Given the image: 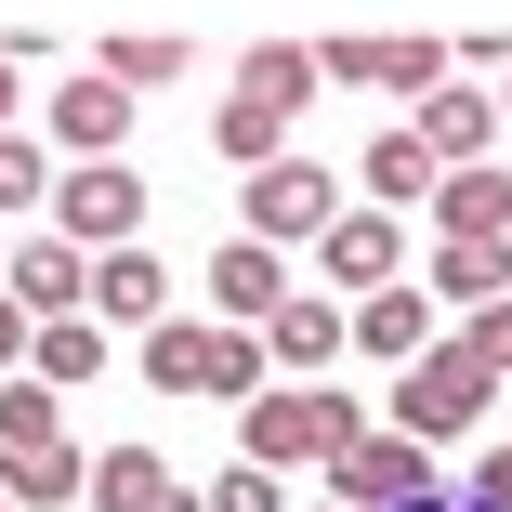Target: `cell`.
Masks as SVG:
<instances>
[{
	"instance_id": "6da1fadb",
	"label": "cell",
	"mask_w": 512,
	"mask_h": 512,
	"mask_svg": "<svg viewBox=\"0 0 512 512\" xmlns=\"http://www.w3.org/2000/svg\"><path fill=\"white\" fill-rule=\"evenodd\" d=\"M355 434H368V407H355L342 381H276V394L237 407V460H250V473H302V460L329 473Z\"/></svg>"
},
{
	"instance_id": "7a4b0ae2",
	"label": "cell",
	"mask_w": 512,
	"mask_h": 512,
	"mask_svg": "<svg viewBox=\"0 0 512 512\" xmlns=\"http://www.w3.org/2000/svg\"><path fill=\"white\" fill-rule=\"evenodd\" d=\"M473 421H499V381H486L460 342H434L421 368H394V407H381V434H407V447H460Z\"/></svg>"
},
{
	"instance_id": "3957f363",
	"label": "cell",
	"mask_w": 512,
	"mask_h": 512,
	"mask_svg": "<svg viewBox=\"0 0 512 512\" xmlns=\"http://www.w3.org/2000/svg\"><path fill=\"white\" fill-rule=\"evenodd\" d=\"M329 224H342V171L329 158H276V171L237 184V237H263V250H316Z\"/></svg>"
},
{
	"instance_id": "277c9868",
	"label": "cell",
	"mask_w": 512,
	"mask_h": 512,
	"mask_svg": "<svg viewBox=\"0 0 512 512\" xmlns=\"http://www.w3.org/2000/svg\"><path fill=\"white\" fill-rule=\"evenodd\" d=\"M53 237H79L92 263H106V250H145V171H132V158L66 171V184H53Z\"/></svg>"
},
{
	"instance_id": "5b68a950",
	"label": "cell",
	"mask_w": 512,
	"mask_h": 512,
	"mask_svg": "<svg viewBox=\"0 0 512 512\" xmlns=\"http://www.w3.org/2000/svg\"><path fill=\"white\" fill-rule=\"evenodd\" d=\"M329 499H342V512H421V499H434V447H407V434L368 421V434L329 460Z\"/></svg>"
},
{
	"instance_id": "8992f818",
	"label": "cell",
	"mask_w": 512,
	"mask_h": 512,
	"mask_svg": "<svg viewBox=\"0 0 512 512\" xmlns=\"http://www.w3.org/2000/svg\"><path fill=\"white\" fill-rule=\"evenodd\" d=\"M0 289H14L40 329H53V316H92V250H79V237H53V224H27V237H14V263H0Z\"/></svg>"
},
{
	"instance_id": "52a82bcc",
	"label": "cell",
	"mask_w": 512,
	"mask_h": 512,
	"mask_svg": "<svg viewBox=\"0 0 512 512\" xmlns=\"http://www.w3.org/2000/svg\"><path fill=\"white\" fill-rule=\"evenodd\" d=\"M40 119H53V145H66V171H92V158H132V92H119L106 66H79V79L53 92Z\"/></svg>"
},
{
	"instance_id": "ba28073f",
	"label": "cell",
	"mask_w": 512,
	"mask_h": 512,
	"mask_svg": "<svg viewBox=\"0 0 512 512\" xmlns=\"http://www.w3.org/2000/svg\"><path fill=\"white\" fill-rule=\"evenodd\" d=\"M394 263H407V224H394V211H342V224L316 237L329 302H381V289H394Z\"/></svg>"
},
{
	"instance_id": "9c48e42d",
	"label": "cell",
	"mask_w": 512,
	"mask_h": 512,
	"mask_svg": "<svg viewBox=\"0 0 512 512\" xmlns=\"http://www.w3.org/2000/svg\"><path fill=\"white\" fill-rule=\"evenodd\" d=\"M342 92H394V106H421V92H447V53L434 40H329L316 53Z\"/></svg>"
},
{
	"instance_id": "30bf717a",
	"label": "cell",
	"mask_w": 512,
	"mask_h": 512,
	"mask_svg": "<svg viewBox=\"0 0 512 512\" xmlns=\"http://www.w3.org/2000/svg\"><path fill=\"white\" fill-rule=\"evenodd\" d=\"M342 342H355V302H329V289H289L276 316H263V355H276L289 381H329Z\"/></svg>"
},
{
	"instance_id": "8fae6325",
	"label": "cell",
	"mask_w": 512,
	"mask_h": 512,
	"mask_svg": "<svg viewBox=\"0 0 512 512\" xmlns=\"http://www.w3.org/2000/svg\"><path fill=\"white\" fill-rule=\"evenodd\" d=\"M407 132H421L447 171H473V158L499 145V92H486V79H447V92H421V106H407Z\"/></svg>"
},
{
	"instance_id": "7c38bea8",
	"label": "cell",
	"mask_w": 512,
	"mask_h": 512,
	"mask_svg": "<svg viewBox=\"0 0 512 512\" xmlns=\"http://www.w3.org/2000/svg\"><path fill=\"white\" fill-rule=\"evenodd\" d=\"M276 302H289V250H263V237H224V250H211V316H224V329H263Z\"/></svg>"
},
{
	"instance_id": "4fadbf2b",
	"label": "cell",
	"mask_w": 512,
	"mask_h": 512,
	"mask_svg": "<svg viewBox=\"0 0 512 512\" xmlns=\"http://www.w3.org/2000/svg\"><path fill=\"white\" fill-rule=\"evenodd\" d=\"M512 302V237H434V316H486Z\"/></svg>"
},
{
	"instance_id": "5bb4252c",
	"label": "cell",
	"mask_w": 512,
	"mask_h": 512,
	"mask_svg": "<svg viewBox=\"0 0 512 512\" xmlns=\"http://www.w3.org/2000/svg\"><path fill=\"white\" fill-rule=\"evenodd\" d=\"M0 499H14V512H66V499H92V447H79V434L14 447V460H0Z\"/></svg>"
},
{
	"instance_id": "9a60e30c",
	"label": "cell",
	"mask_w": 512,
	"mask_h": 512,
	"mask_svg": "<svg viewBox=\"0 0 512 512\" xmlns=\"http://www.w3.org/2000/svg\"><path fill=\"white\" fill-rule=\"evenodd\" d=\"M355 355H381V368H421L434 355V289H381V302H355Z\"/></svg>"
},
{
	"instance_id": "2e32d148",
	"label": "cell",
	"mask_w": 512,
	"mask_h": 512,
	"mask_svg": "<svg viewBox=\"0 0 512 512\" xmlns=\"http://www.w3.org/2000/svg\"><path fill=\"white\" fill-rule=\"evenodd\" d=\"M329 92V66L302 53V40H263V53H237V106H263V119H302Z\"/></svg>"
},
{
	"instance_id": "e0dca14e",
	"label": "cell",
	"mask_w": 512,
	"mask_h": 512,
	"mask_svg": "<svg viewBox=\"0 0 512 512\" xmlns=\"http://www.w3.org/2000/svg\"><path fill=\"white\" fill-rule=\"evenodd\" d=\"M355 184L381 197V211H434V184H447V158H434L421 132H368V158H355Z\"/></svg>"
},
{
	"instance_id": "ac0fdd59",
	"label": "cell",
	"mask_w": 512,
	"mask_h": 512,
	"mask_svg": "<svg viewBox=\"0 0 512 512\" xmlns=\"http://www.w3.org/2000/svg\"><path fill=\"white\" fill-rule=\"evenodd\" d=\"M158 302H171L158 250H106V263H92V329H158Z\"/></svg>"
},
{
	"instance_id": "d6986e66",
	"label": "cell",
	"mask_w": 512,
	"mask_h": 512,
	"mask_svg": "<svg viewBox=\"0 0 512 512\" xmlns=\"http://www.w3.org/2000/svg\"><path fill=\"white\" fill-rule=\"evenodd\" d=\"M434 237H512V171L499 158H473V171L434 184Z\"/></svg>"
},
{
	"instance_id": "ffe728a7",
	"label": "cell",
	"mask_w": 512,
	"mask_h": 512,
	"mask_svg": "<svg viewBox=\"0 0 512 512\" xmlns=\"http://www.w3.org/2000/svg\"><path fill=\"white\" fill-rule=\"evenodd\" d=\"M211 355H224L211 316H158V329H145V381H158V394H211Z\"/></svg>"
},
{
	"instance_id": "44dd1931",
	"label": "cell",
	"mask_w": 512,
	"mask_h": 512,
	"mask_svg": "<svg viewBox=\"0 0 512 512\" xmlns=\"http://www.w3.org/2000/svg\"><path fill=\"white\" fill-rule=\"evenodd\" d=\"M53 184H66V158L40 145V132H0V224H53Z\"/></svg>"
},
{
	"instance_id": "7402d4cb",
	"label": "cell",
	"mask_w": 512,
	"mask_h": 512,
	"mask_svg": "<svg viewBox=\"0 0 512 512\" xmlns=\"http://www.w3.org/2000/svg\"><path fill=\"white\" fill-rule=\"evenodd\" d=\"M92 368H106V329H92V316H53V329L27 342V381H53V394H79Z\"/></svg>"
},
{
	"instance_id": "603a6c76",
	"label": "cell",
	"mask_w": 512,
	"mask_h": 512,
	"mask_svg": "<svg viewBox=\"0 0 512 512\" xmlns=\"http://www.w3.org/2000/svg\"><path fill=\"white\" fill-rule=\"evenodd\" d=\"M158 499H171L158 447H106V460H92V512H158Z\"/></svg>"
},
{
	"instance_id": "cb8c5ba5",
	"label": "cell",
	"mask_w": 512,
	"mask_h": 512,
	"mask_svg": "<svg viewBox=\"0 0 512 512\" xmlns=\"http://www.w3.org/2000/svg\"><path fill=\"white\" fill-rule=\"evenodd\" d=\"M53 434H66V394L14 368V381H0V460H14V447H53Z\"/></svg>"
},
{
	"instance_id": "d4e9b609",
	"label": "cell",
	"mask_w": 512,
	"mask_h": 512,
	"mask_svg": "<svg viewBox=\"0 0 512 512\" xmlns=\"http://www.w3.org/2000/svg\"><path fill=\"white\" fill-rule=\"evenodd\" d=\"M92 66H106L119 92H171V79H184L197 53H184V40H106V53H92Z\"/></svg>"
},
{
	"instance_id": "484cf974",
	"label": "cell",
	"mask_w": 512,
	"mask_h": 512,
	"mask_svg": "<svg viewBox=\"0 0 512 512\" xmlns=\"http://www.w3.org/2000/svg\"><path fill=\"white\" fill-rule=\"evenodd\" d=\"M211 394H224V407L276 394V355H263V329H224V355H211Z\"/></svg>"
},
{
	"instance_id": "4316f807",
	"label": "cell",
	"mask_w": 512,
	"mask_h": 512,
	"mask_svg": "<svg viewBox=\"0 0 512 512\" xmlns=\"http://www.w3.org/2000/svg\"><path fill=\"white\" fill-rule=\"evenodd\" d=\"M447 342H460L486 381H512V302H486V316H447Z\"/></svg>"
},
{
	"instance_id": "83f0119b",
	"label": "cell",
	"mask_w": 512,
	"mask_h": 512,
	"mask_svg": "<svg viewBox=\"0 0 512 512\" xmlns=\"http://www.w3.org/2000/svg\"><path fill=\"white\" fill-rule=\"evenodd\" d=\"M197 499H211V512H289V499H276V473H250V460H224Z\"/></svg>"
},
{
	"instance_id": "f1b7e54d",
	"label": "cell",
	"mask_w": 512,
	"mask_h": 512,
	"mask_svg": "<svg viewBox=\"0 0 512 512\" xmlns=\"http://www.w3.org/2000/svg\"><path fill=\"white\" fill-rule=\"evenodd\" d=\"M460 499H473V512H512V434H499V447L473 460V486H460Z\"/></svg>"
},
{
	"instance_id": "f546056e",
	"label": "cell",
	"mask_w": 512,
	"mask_h": 512,
	"mask_svg": "<svg viewBox=\"0 0 512 512\" xmlns=\"http://www.w3.org/2000/svg\"><path fill=\"white\" fill-rule=\"evenodd\" d=\"M27 342H40V316H27V302H14V289H0V381H14V368H27Z\"/></svg>"
},
{
	"instance_id": "4dcf8cb0",
	"label": "cell",
	"mask_w": 512,
	"mask_h": 512,
	"mask_svg": "<svg viewBox=\"0 0 512 512\" xmlns=\"http://www.w3.org/2000/svg\"><path fill=\"white\" fill-rule=\"evenodd\" d=\"M0 132H27V66L0 53Z\"/></svg>"
},
{
	"instance_id": "1f68e13d",
	"label": "cell",
	"mask_w": 512,
	"mask_h": 512,
	"mask_svg": "<svg viewBox=\"0 0 512 512\" xmlns=\"http://www.w3.org/2000/svg\"><path fill=\"white\" fill-rule=\"evenodd\" d=\"M158 512H211V499H197V486H171V499H158Z\"/></svg>"
},
{
	"instance_id": "d6a6232c",
	"label": "cell",
	"mask_w": 512,
	"mask_h": 512,
	"mask_svg": "<svg viewBox=\"0 0 512 512\" xmlns=\"http://www.w3.org/2000/svg\"><path fill=\"white\" fill-rule=\"evenodd\" d=\"M499 132H512V66H499Z\"/></svg>"
},
{
	"instance_id": "836d02e7",
	"label": "cell",
	"mask_w": 512,
	"mask_h": 512,
	"mask_svg": "<svg viewBox=\"0 0 512 512\" xmlns=\"http://www.w3.org/2000/svg\"><path fill=\"white\" fill-rule=\"evenodd\" d=\"M499 421H512V381H499Z\"/></svg>"
},
{
	"instance_id": "e575fe53",
	"label": "cell",
	"mask_w": 512,
	"mask_h": 512,
	"mask_svg": "<svg viewBox=\"0 0 512 512\" xmlns=\"http://www.w3.org/2000/svg\"><path fill=\"white\" fill-rule=\"evenodd\" d=\"M421 512H447V486H434V499H421Z\"/></svg>"
},
{
	"instance_id": "d590c367",
	"label": "cell",
	"mask_w": 512,
	"mask_h": 512,
	"mask_svg": "<svg viewBox=\"0 0 512 512\" xmlns=\"http://www.w3.org/2000/svg\"><path fill=\"white\" fill-rule=\"evenodd\" d=\"M0 263H14V237H0Z\"/></svg>"
},
{
	"instance_id": "8d00e7d4",
	"label": "cell",
	"mask_w": 512,
	"mask_h": 512,
	"mask_svg": "<svg viewBox=\"0 0 512 512\" xmlns=\"http://www.w3.org/2000/svg\"><path fill=\"white\" fill-rule=\"evenodd\" d=\"M447 512H473V499H447Z\"/></svg>"
},
{
	"instance_id": "74e56055",
	"label": "cell",
	"mask_w": 512,
	"mask_h": 512,
	"mask_svg": "<svg viewBox=\"0 0 512 512\" xmlns=\"http://www.w3.org/2000/svg\"><path fill=\"white\" fill-rule=\"evenodd\" d=\"M0 512H14V499H0Z\"/></svg>"
},
{
	"instance_id": "f35d334b",
	"label": "cell",
	"mask_w": 512,
	"mask_h": 512,
	"mask_svg": "<svg viewBox=\"0 0 512 512\" xmlns=\"http://www.w3.org/2000/svg\"><path fill=\"white\" fill-rule=\"evenodd\" d=\"M329 512H342V499H329Z\"/></svg>"
}]
</instances>
